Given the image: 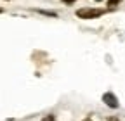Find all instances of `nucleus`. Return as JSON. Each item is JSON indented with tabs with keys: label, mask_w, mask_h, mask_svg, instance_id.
I'll list each match as a JSON object with an SVG mask.
<instances>
[{
	"label": "nucleus",
	"mask_w": 125,
	"mask_h": 121,
	"mask_svg": "<svg viewBox=\"0 0 125 121\" xmlns=\"http://www.w3.org/2000/svg\"><path fill=\"white\" fill-rule=\"evenodd\" d=\"M106 10L103 9H78L76 10V16L80 19H96L99 16H103Z\"/></svg>",
	"instance_id": "f257e3e1"
},
{
	"label": "nucleus",
	"mask_w": 125,
	"mask_h": 121,
	"mask_svg": "<svg viewBox=\"0 0 125 121\" xmlns=\"http://www.w3.org/2000/svg\"><path fill=\"white\" fill-rule=\"evenodd\" d=\"M103 102L108 105V107H111V109H118V99L111 94V92H106L104 95H103Z\"/></svg>",
	"instance_id": "f03ea898"
},
{
	"label": "nucleus",
	"mask_w": 125,
	"mask_h": 121,
	"mask_svg": "<svg viewBox=\"0 0 125 121\" xmlns=\"http://www.w3.org/2000/svg\"><path fill=\"white\" fill-rule=\"evenodd\" d=\"M42 121H56V118H54V114H47V116H43Z\"/></svg>",
	"instance_id": "7ed1b4c3"
},
{
	"label": "nucleus",
	"mask_w": 125,
	"mask_h": 121,
	"mask_svg": "<svg viewBox=\"0 0 125 121\" xmlns=\"http://www.w3.org/2000/svg\"><path fill=\"white\" fill-rule=\"evenodd\" d=\"M116 2H118V0H109V7H113V5H116Z\"/></svg>",
	"instance_id": "20e7f679"
},
{
	"label": "nucleus",
	"mask_w": 125,
	"mask_h": 121,
	"mask_svg": "<svg viewBox=\"0 0 125 121\" xmlns=\"http://www.w3.org/2000/svg\"><path fill=\"white\" fill-rule=\"evenodd\" d=\"M62 2H64V4H66V5H71V4H73V2H75V0H62Z\"/></svg>",
	"instance_id": "39448f33"
},
{
	"label": "nucleus",
	"mask_w": 125,
	"mask_h": 121,
	"mask_svg": "<svg viewBox=\"0 0 125 121\" xmlns=\"http://www.w3.org/2000/svg\"><path fill=\"white\" fill-rule=\"evenodd\" d=\"M2 12H4V9H2V7H0V14H2Z\"/></svg>",
	"instance_id": "423d86ee"
},
{
	"label": "nucleus",
	"mask_w": 125,
	"mask_h": 121,
	"mask_svg": "<svg viewBox=\"0 0 125 121\" xmlns=\"http://www.w3.org/2000/svg\"><path fill=\"white\" fill-rule=\"evenodd\" d=\"M85 121H90V118H87V119H85Z\"/></svg>",
	"instance_id": "0eeeda50"
},
{
	"label": "nucleus",
	"mask_w": 125,
	"mask_h": 121,
	"mask_svg": "<svg viewBox=\"0 0 125 121\" xmlns=\"http://www.w3.org/2000/svg\"><path fill=\"white\" fill-rule=\"evenodd\" d=\"M97 2H99V0H97Z\"/></svg>",
	"instance_id": "6e6552de"
}]
</instances>
